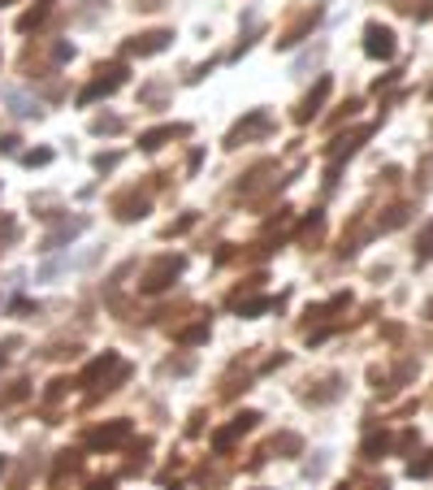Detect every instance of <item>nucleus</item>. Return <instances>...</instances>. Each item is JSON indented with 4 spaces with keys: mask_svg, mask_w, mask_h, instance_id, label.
I'll list each match as a JSON object with an SVG mask.
<instances>
[{
    "mask_svg": "<svg viewBox=\"0 0 433 490\" xmlns=\"http://www.w3.org/2000/svg\"><path fill=\"white\" fill-rule=\"evenodd\" d=\"M0 5H9V0H0Z\"/></svg>",
    "mask_w": 433,
    "mask_h": 490,
    "instance_id": "18",
    "label": "nucleus"
},
{
    "mask_svg": "<svg viewBox=\"0 0 433 490\" xmlns=\"http://www.w3.org/2000/svg\"><path fill=\"white\" fill-rule=\"evenodd\" d=\"M0 364H5V352H0Z\"/></svg>",
    "mask_w": 433,
    "mask_h": 490,
    "instance_id": "16",
    "label": "nucleus"
},
{
    "mask_svg": "<svg viewBox=\"0 0 433 490\" xmlns=\"http://www.w3.org/2000/svg\"><path fill=\"white\" fill-rule=\"evenodd\" d=\"M108 369H122V360H118V352H104L100 360H91V364H87V373H83V382H87V387H91V382H100V377H104Z\"/></svg>",
    "mask_w": 433,
    "mask_h": 490,
    "instance_id": "6",
    "label": "nucleus"
},
{
    "mask_svg": "<svg viewBox=\"0 0 433 490\" xmlns=\"http://www.w3.org/2000/svg\"><path fill=\"white\" fill-rule=\"evenodd\" d=\"M178 274H182V256H160V260H156V269L147 274V282H143V291H147V295L165 291V287H169V278H178Z\"/></svg>",
    "mask_w": 433,
    "mask_h": 490,
    "instance_id": "2",
    "label": "nucleus"
},
{
    "mask_svg": "<svg viewBox=\"0 0 433 490\" xmlns=\"http://www.w3.org/2000/svg\"><path fill=\"white\" fill-rule=\"evenodd\" d=\"M407 473H412V477H429V473H433V456L424 451L420 460H412V464H407Z\"/></svg>",
    "mask_w": 433,
    "mask_h": 490,
    "instance_id": "11",
    "label": "nucleus"
},
{
    "mask_svg": "<svg viewBox=\"0 0 433 490\" xmlns=\"http://www.w3.org/2000/svg\"><path fill=\"white\" fill-rule=\"evenodd\" d=\"M174 490H178V486H174Z\"/></svg>",
    "mask_w": 433,
    "mask_h": 490,
    "instance_id": "19",
    "label": "nucleus"
},
{
    "mask_svg": "<svg viewBox=\"0 0 433 490\" xmlns=\"http://www.w3.org/2000/svg\"><path fill=\"white\" fill-rule=\"evenodd\" d=\"M22 160H26V165H43V160H48V152H26Z\"/></svg>",
    "mask_w": 433,
    "mask_h": 490,
    "instance_id": "14",
    "label": "nucleus"
},
{
    "mask_svg": "<svg viewBox=\"0 0 433 490\" xmlns=\"http://www.w3.org/2000/svg\"><path fill=\"white\" fill-rule=\"evenodd\" d=\"M0 473H5V460H0Z\"/></svg>",
    "mask_w": 433,
    "mask_h": 490,
    "instance_id": "17",
    "label": "nucleus"
},
{
    "mask_svg": "<svg viewBox=\"0 0 433 490\" xmlns=\"http://www.w3.org/2000/svg\"><path fill=\"white\" fill-rule=\"evenodd\" d=\"M122 83H126V70H118V66H113V70H108V78H95V83L83 91V104H91L95 96H108V91H118Z\"/></svg>",
    "mask_w": 433,
    "mask_h": 490,
    "instance_id": "4",
    "label": "nucleus"
},
{
    "mask_svg": "<svg viewBox=\"0 0 433 490\" xmlns=\"http://www.w3.org/2000/svg\"><path fill=\"white\" fill-rule=\"evenodd\" d=\"M91 490H113V481H91Z\"/></svg>",
    "mask_w": 433,
    "mask_h": 490,
    "instance_id": "15",
    "label": "nucleus"
},
{
    "mask_svg": "<svg viewBox=\"0 0 433 490\" xmlns=\"http://www.w3.org/2000/svg\"><path fill=\"white\" fill-rule=\"evenodd\" d=\"M256 421H260L256 412H243V417H234V425H230V429H221V434H216V439H212V447H216V451H226V447H230V443L239 439V434H247V429H251Z\"/></svg>",
    "mask_w": 433,
    "mask_h": 490,
    "instance_id": "3",
    "label": "nucleus"
},
{
    "mask_svg": "<svg viewBox=\"0 0 433 490\" xmlns=\"http://www.w3.org/2000/svg\"><path fill=\"white\" fill-rule=\"evenodd\" d=\"M118 208H122V217H126V222H130V217H143V208H147V204H143V200H135V195H130V200H122V204H118Z\"/></svg>",
    "mask_w": 433,
    "mask_h": 490,
    "instance_id": "12",
    "label": "nucleus"
},
{
    "mask_svg": "<svg viewBox=\"0 0 433 490\" xmlns=\"http://www.w3.org/2000/svg\"><path fill=\"white\" fill-rule=\"evenodd\" d=\"M165 44H169V35H165V31H152V35L135 39V44H130V52H139V57H147V52H160Z\"/></svg>",
    "mask_w": 433,
    "mask_h": 490,
    "instance_id": "7",
    "label": "nucleus"
},
{
    "mask_svg": "<svg viewBox=\"0 0 433 490\" xmlns=\"http://www.w3.org/2000/svg\"><path fill=\"white\" fill-rule=\"evenodd\" d=\"M256 131H268V118H264V113H256V118H251L247 126H234L230 143H243V139H247V135H256Z\"/></svg>",
    "mask_w": 433,
    "mask_h": 490,
    "instance_id": "10",
    "label": "nucleus"
},
{
    "mask_svg": "<svg viewBox=\"0 0 433 490\" xmlns=\"http://www.w3.org/2000/svg\"><path fill=\"white\" fill-rule=\"evenodd\" d=\"M424 256H433V222H429V230L420 235V260H424Z\"/></svg>",
    "mask_w": 433,
    "mask_h": 490,
    "instance_id": "13",
    "label": "nucleus"
},
{
    "mask_svg": "<svg viewBox=\"0 0 433 490\" xmlns=\"http://www.w3.org/2000/svg\"><path fill=\"white\" fill-rule=\"evenodd\" d=\"M174 135H182V126H160V131H147V135H143L139 143H143L147 152H156L160 143H165V139H174Z\"/></svg>",
    "mask_w": 433,
    "mask_h": 490,
    "instance_id": "9",
    "label": "nucleus"
},
{
    "mask_svg": "<svg viewBox=\"0 0 433 490\" xmlns=\"http://www.w3.org/2000/svg\"><path fill=\"white\" fill-rule=\"evenodd\" d=\"M325 91H330V78H320V83H316V91H312V96H308V100H303V108H299V113H295V118H299V122H308V118H312V113H316V104H320V100H325Z\"/></svg>",
    "mask_w": 433,
    "mask_h": 490,
    "instance_id": "8",
    "label": "nucleus"
},
{
    "mask_svg": "<svg viewBox=\"0 0 433 490\" xmlns=\"http://www.w3.org/2000/svg\"><path fill=\"white\" fill-rule=\"evenodd\" d=\"M364 52L368 57H395V31L390 26H382V22H368L364 26Z\"/></svg>",
    "mask_w": 433,
    "mask_h": 490,
    "instance_id": "1",
    "label": "nucleus"
},
{
    "mask_svg": "<svg viewBox=\"0 0 433 490\" xmlns=\"http://www.w3.org/2000/svg\"><path fill=\"white\" fill-rule=\"evenodd\" d=\"M122 439H130V421H118V425H108V429H95V434H91V443H95V447H118Z\"/></svg>",
    "mask_w": 433,
    "mask_h": 490,
    "instance_id": "5",
    "label": "nucleus"
}]
</instances>
